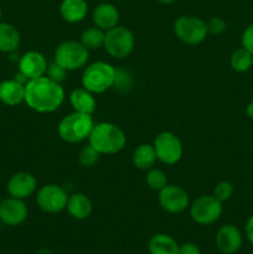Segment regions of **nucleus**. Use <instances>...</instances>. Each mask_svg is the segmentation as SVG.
Returning a JSON list of instances; mask_svg holds the SVG:
<instances>
[{"label": "nucleus", "instance_id": "nucleus-3", "mask_svg": "<svg viewBox=\"0 0 253 254\" xmlns=\"http://www.w3.org/2000/svg\"><path fill=\"white\" fill-rule=\"evenodd\" d=\"M93 127L94 124L91 114L73 112L60 122L57 131L62 140L74 144L88 139Z\"/></svg>", "mask_w": 253, "mask_h": 254}, {"label": "nucleus", "instance_id": "nucleus-21", "mask_svg": "<svg viewBox=\"0 0 253 254\" xmlns=\"http://www.w3.org/2000/svg\"><path fill=\"white\" fill-rule=\"evenodd\" d=\"M20 42L21 37L16 27L7 22H0V51L7 54L17 51Z\"/></svg>", "mask_w": 253, "mask_h": 254}, {"label": "nucleus", "instance_id": "nucleus-6", "mask_svg": "<svg viewBox=\"0 0 253 254\" xmlns=\"http://www.w3.org/2000/svg\"><path fill=\"white\" fill-rule=\"evenodd\" d=\"M135 39L133 32L123 26H116L106 31L104 45L107 54L116 59H124L133 52Z\"/></svg>", "mask_w": 253, "mask_h": 254}, {"label": "nucleus", "instance_id": "nucleus-18", "mask_svg": "<svg viewBox=\"0 0 253 254\" xmlns=\"http://www.w3.org/2000/svg\"><path fill=\"white\" fill-rule=\"evenodd\" d=\"M60 12L64 21L76 24L87 16L88 4L86 0H62Z\"/></svg>", "mask_w": 253, "mask_h": 254}, {"label": "nucleus", "instance_id": "nucleus-13", "mask_svg": "<svg viewBox=\"0 0 253 254\" xmlns=\"http://www.w3.org/2000/svg\"><path fill=\"white\" fill-rule=\"evenodd\" d=\"M36 188L37 181L35 176L30 173H25V171L14 174L9 179L6 185V190L9 195L11 197L20 198V200L30 197L36 191Z\"/></svg>", "mask_w": 253, "mask_h": 254}, {"label": "nucleus", "instance_id": "nucleus-11", "mask_svg": "<svg viewBox=\"0 0 253 254\" xmlns=\"http://www.w3.org/2000/svg\"><path fill=\"white\" fill-rule=\"evenodd\" d=\"M159 203L166 212L180 213L189 207V193L181 186L166 185L159 191Z\"/></svg>", "mask_w": 253, "mask_h": 254}, {"label": "nucleus", "instance_id": "nucleus-16", "mask_svg": "<svg viewBox=\"0 0 253 254\" xmlns=\"http://www.w3.org/2000/svg\"><path fill=\"white\" fill-rule=\"evenodd\" d=\"M92 19L98 29L108 31V30L118 26L119 11L111 2H102L93 10Z\"/></svg>", "mask_w": 253, "mask_h": 254}, {"label": "nucleus", "instance_id": "nucleus-10", "mask_svg": "<svg viewBox=\"0 0 253 254\" xmlns=\"http://www.w3.org/2000/svg\"><path fill=\"white\" fill-rule=\"evenodd\" d=\"M68 201V195L66 190L61 186L49 184L45 185L37 191L36 202L37 206L41 208L44 212L47 213H57L64 210Z\"/></svg>", "mask_w": 253, "mask_h": 254}, {"label": "nucleus", "instance_id": "nucleus-17", "mask_svg": "<svg viewBox=\"0 0 253 254\" xmlns=\"http://www.w3.org/2000/svg\"><path fill=\"white\" fill-rule=\"evenodd\" d=\"M25 101V84L16 79H6L0 83V102L6 106H17Z\"/></svg>", "mask_w": 253, "mask_h": 254}, {"label": "nucleus", "instance_id": "nucleus-8", "mask_svg": "<svg viewBox=\"0 0 253 254\" xmlns=\"http://www.w3.org/2000/svg\"><path fill=\"white\" fill-rule=\"evenodd\" d=\"M222 213V202L213 195H202L196 198L190 208L192 220L198 225L208 226L215 223Z\"/></svg>", "mask_w": 253, "mask_h": 254}, {"label": "nucleus", "instance_id": "nucleus-30", "mask_svg": "<svg viewBox=\"0 0 253 254\" xmlns=\"http://www.w3.org/2000/svg\"><path fill=\"white\" fill-rule=\"evenodd\" d=\"M207 25V32L212 35H220L222 34L223 31L226 30L227 25H226V21L222 19V17H218V16H213L206 22Z\"/></svg>", "mask_w": 253, "mask_h": 254}, {"label": "nucleus", "instance_id": "nucleus-15", "mask_svg": "<svg viewBox=\"0 0 253 254\" xmlns=\"http://www.w3.org/2000/svg\"><path fill=\"white\" fill-rule=\"evenodd\" d=\"M216 246L225 254L238 252L242 246V235L233 225H225L216 233Z\"/></svg>", "mask_w": 253, "mask_h": 254}, {"label": "nucleus", "instance_id": "nucleus-33", "mask_svg": "<svg viewBox=\"0 0 253 254\" xmlns=\"http://www.w3.org/2000/svg\"><path fill=\"white\" fill-rule=\"evenodd\" d=\"M179 254H201L200 248L193 243H184L179 247Z\"/></svg>", "mask_w": 253, "mask_h": 254}, {"label": "nucleus", "instance_id": "nucleus-26", "mask_svg": "<svg viewBox=\"0 0 253 254\" xmlns=\"http://www.w3.org/2000/svg\"><path fill=\"white\" fill-rule=\"evenodd\" d=\"M146 185L151 189V190L160 191L168 185V178L166 174L160 169H149L148 174H146Z\"/></svg>", "mask_w": 253, "mask_h": 254}, {"label": "nucleus", "instance_id": "nucleus-24", "mask_svg": "<svg viewBox=\"0 0 253 254\" xmlns=\"http://www.w3.org/2000/svg\"><path fill=\"white\" fill-rule=\"evenodd\" d=\"M106 32L97 26L86 29L81 35V42L87 50H98L103 47Z\"/></svg>", "mask_w": 253, "mask_h": 254}, {"label": "nucleus", "instance_id": "nucleus-32", "mask_svg": "<svg viewBox=\"0 0 253 254\" xmlns=\"http://www.w3.org/2000/svg\"><path fill=\"white\" fill-rule=\"evenodd\" d=\"M242 47H245L247 51L253 55V24L246 27L242 34Z\"/></svg>", "mask_w": 253, "mask_h": 254}, {"label": "nucleus", "instance_id": "nucleus-7", "mask_svg": "<svg viewBox=\"0 0 253 254\" xmlns=\"http://www.w3.org/2000/svg\"><path fill=\"white\" fill-rule=\"evenodd\" d=\"M174 32L180 41L188 45H198L207 36V25L202 19L184 15L174 22Z\"/></svg>", "mask_w": 253, "mask_h": 254}, {"label": "nucleus", "instance_id": "nucleus-29", "mask_svg": "<svg viewBox=\"0 0 253 254\" xmlns=\"http://www.w3.org/2000/svg\"><path fill=\"white\" fill-rule=\"evenodd\" d=\"M114 86L119 91H126L131 87V76L126 69H116V79H114Z\"/></svg>", "mask_w": 253, "mask_h": 254}, {"label": "nucleus", "instance_id": "nucleus-35", "mask_svg": "<svg viewBox=\"0 0 253 254\" xmlns=\"http://www.w3.org/2000/svg\"><path fill=\"white\" fill-rule=\"evenodd\" d=\"M246 113H247V116L250 117L251 119H253V101L251 102V103H248L247 108H246Z\"/></svg>", "mask_w": 253, "mask_h": 254}, {"label": "nucleus", "instance_id": "nucleus-20", "mask_svg": "<svg viewBox=\"0 0 253 254\" xmlns=\"http://www.w3.org/2000/svg\"><path fill=\"white\" fill-rule=\"evenodd\" d=\"M69 215L77 220H84L92 213V202L87 195L82 192H76L68 196L66 206Z\"/></svg>", "mask_w": 253, "mask_h": 254}, {"label": "nucleus", "instance_id": "nucleus-22", "mask_svg": "<svg viewBox=\"0 0 253 254\" xmlns=\"http://www.w3.org/2000/svg\"><path fill=\"white\" fill-rule=\"evenodd\" d=\"M156 153L154 145L150 144H140L133 153V164L140 170H149L155 165Z\"/></svg>", "mask_w": 253, "mask_h": 254}, {"label": "nucleus", "instance_id": "nucleus-31", "mask_svg": "<svg viewBox=\"0 0 253 254\" xmlns=\"http://www.w3.org/2000/svg\"><path fill=\"white\" fill-rule=\"evenodd\" d=\"M47 77H50L51 79H54V81L56 82H62L64 79V77H66V73L67 71L63 68V67L60 66L59 64H56V62H52V64H50L49 66H47Z\"/></svg>", "mask_w": 253, "mask_h": 254}, {"label": "nucleus", "instance_id": "nucleus-9", "mask_svg": "<svg viewBox=\"0 0 253 254\" xmlns=\"http://www.w3.org/2000/svg\"><path fill=\"white\" fill-rule=\"evenodd\" d=\"M156 158L166 165H174L183 156V144L178 135L171 131H163L154 140Z\"/></svg>", "mask_w": 253, "mask_h": 254}, {"label": "nucleus", "instance_id": "nucleus-5", "mask_svg": "<svg viewBox=\"0 0 253 254\" xmlns=\"http://www.w3.org/2000/svg\"><path fill=\"white\" fill-rule=\"evenodd\" d=\"M89 59V51L77 41H64L55 51V62L66 71H76L86 66Z\"/></svg>", "mask_w": 253, "mask_h": 254}, {"label": "nucleus", "instance_id": "nucleus-12", "mask_svg": "<svg viewBox=\"0 0 253 254\" xmlns=\"http://www.w3.org/2000/svg\"><path fill=\"white\" fill-rule=\"evenodd\" d=\"M29 210L20 198L7 197L0 202V221L7 226H19L25 222Z\"/></svg>", "mask_w": 253, "mask_h": 254}, {"label": "nucleus", "instance_id": "nucleus-4", "mask_svg": "<svg viewBox=\"0 0 253 254\" xmlns=\"http://www.w3.org/2000/svg\"><path fill=\"white\" fill-rule=\"evenodd\" d=\"M116 68L107 62L91 64L82 73V86L91 93H103L114 86Z\"/></svg>", "mask_w": 253, "mask_h": 254}, {"label": "nucleus", "instance_id": "nucleus-28", "mask_svg": "<svg viewBox=\"0 0 253 254\" xmlns=\"http://www.w3.org/2000/svg\"><path fill=\"white\" fill-rule=\"evenodd\" d=\"M233 195V186L228 181H221L213 189V196L221 202L228 201Z\"/></svg>", "mask_w": 253, "mask_h": 254}, {"label": "nucleus", "instance_id": "nucleus-25", "mask_svg": "<svg viewBox=\"0 0 253 254\" xmlns=\"http://www.w3.org/2000/svg\"><path fill=\"white\" fill-rule=\"evenodd\" d=\"M253 64V55L250 51L241 47L237 49L231 56V67L236 72H247Z\"/></svg>", "mask_w": 253, "mask_h": 254}, {"label": "nucleus", "instance_id": "nucleus-27", "mask_svg": "<svg viewBox=\"0 0 253 254\" xmlns=\"http://www.w3.org/2000/svg\"><path fill=\"white\" fill-rule=\"evenodd\" d=\"M99 155H101V154H99L93 146L88 144V145L82 148V150L79 151L78 161L82 166H84V168H91V166H93L94 164L98 161Z\"/></svg>", "mask_w": 253, "mask_h": 254}, {"label": "nucleus", "instance_id": "nucleus-19", "mask_svg": "<svg viewBox=\"0 0 253 254\" xmlns=\"http://www.w3.org/2000/svg\"><path fill=\"white\" fill-rule=\"evenodd\" d=\"M69 103L74 112L84 114L94 113L96 111V99H94L93 93L87 91L86 88H76L69 94Z\"/></svg>", "mask_w": 253, "mask_h": 254}, {"label": "nucleus", "instance_id": "nucleus-23", "mask_svg": "<svg viewBox=\"0 0 253 254\" xmlns=\"http://www.w3.org/2000/svg\"><path fill=\"white\" fill-rule=\"evenodd\" d=\"M179 247L173 237L164 233H159L151 237L149 242L150 254H179Z\"/></svg>", "mask_w": 253, "mask_h": 254}, {"label": "nucleus", "instance_id": "nucleus-14", "mask_svg": "<svg viewBox=\"0 0 253 254\" xmlns=\"http://www.w3.org/2000/svg\"><path fill=\"white\" fill-rule=\"evenodd\" d=\"M47 71V61L42 54L37 51H29L19 60V72L27 79H34L45 76Z\"/></svg>", "mask_w": 253, "mask_h": 254}, {"label": "nucleus", "instance_id": "nucleus-36", "mask_svg": "<svg viewBox=\"0 0 253 254\" xmlns=\"http://www.w3.org/2000/svg\"><path fill=\"white\" fill-rule=\"evenodd\" d=\"M158 2H160V4H165V5H169V4H173L174 1H176V0H156Z\"/></svg>", "mask_w": 253, "mask_h": 254}, {"label": "nucleus", "instance_id": "nucleus-1", "mask_svg": "<svg viewBox=\"0 0 253 254\" xmlns=\"http://www.w3.org/2000/svg\"><path fill=\"white\" fill-rule=\"evenodd\" d=\"M64 91L47 76L30 79L25 84V103L39 113H52L63 103Z\"/></svg>", "mask_w": 253, "mask_h": 254}, {"label": "nucleus", "instance_id": "nucleus-37", "mask_svg": "<svg viewBox=\"0 0 253 254\" xmlns=\"http://www.w3.org/2000/svg\"><path fill=\"white\" fill-rule=\"evenodd\" d=\"M0 19H1V9H0Z\"/></svg>", "mask_w": 253, "mask_h": 254}, {"label": "nucleus", "instance_id": "nucleus-34", "mask_svg": "<svg viewBox=\"0 0 253 254\" xmlns=\"http://www.w3.org/2000/svg\"><path fill=\"white\" fill-rule=\"evenodd\" d=\"M246 235H247L248 241L253 245V215L248 218L246 223Z\"/></svg>", "mask_w": 253, "mask_h": 254}, {"label": "nucleus", "instance_id": "nucleus-2", "mask_svg": "<svg viewBox=\"0 0 253 254\" xmlns=\"http://www.w3.org/2000/svg\"><path fill=\"white\" fill-rule=\"evenodd\" d=\"M89 145L99 154H117L126 146V136L118 126L108 122L94 124L89 134Z\"/></svg>", "mask_w": 253, "mask_h": 254}]
</instances>
